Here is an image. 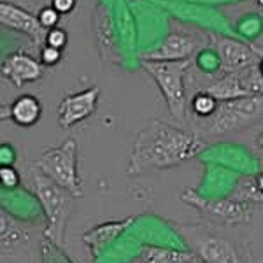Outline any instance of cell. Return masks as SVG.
Segmentation results:
<instances>
[{
	"label": "cell",
	"instance_id": "cell-11",
	"mask_svg": "<svg viewBox=\"0 0 263 263\" xmlns=\"http://www.w3.org/2000/svg\"><path fill=\"white\" fill-rule=\"evenodd\" d=\"M202 44L193 35L184 32H172L167 35L158 48L142 53L141 60L147 62H181L192 60L197 53H200Z\"/></svg>",
	"mask_w": 263,
	"mask_h": 263
},
{
	"label": "cell",
	"instance_id": "cell-24",
	"mask_svg": "<svg viewBox=\"0 0 263 263\" xmlns=\"http://www.w3.org/2000/svg\"><path fill=\"white\" fill-rule=\"evenodd\" d=\"M253 182H254V186H256L258 192H260V195L263 197V172L258 174V176H253Z\"/></svg>",
	"mask_w": 263,
	"mask_h": 263
},
{
	"label": "cell",
	"instance_id": "cell-15",
	"mask_svg": "<svg viewBox=\"0 0 263 263\" xmlns=\"http://www.w3.org/2000/svg\"><path fill=\"white\" fill-rule=\"evenodd\" d=\"M0 240H2V253L14 251L18 248H25L30 242V233L21 223L16 221L12 216L2 209V218H0Z\"/></svg>",
	"mask_w": 263,
	"mask_h": 263
},
{
	"label": "cell",
	"instance_id": "cell-7",
	"mask_svg": "<svg viewBox=\"0 0 263 263\" xmlns=\"http://www.w3.org/2000/svg\"><path fill=\"white\" fill-rule=\"evenodd\" d=\"M181 232L203 263H242V258L239 256L233 244L218 233L209 232L198 224H184Z\"/></svg>",
	"mask_w": 263,
	"mask_h": 263
},
{
	"label": "cell",
	"instance_id": "cell-2",
	"mask_svg": "<svg viewBox=\"0 0 263 263\" xmlns=\"http://www.w3.org/2000/svg\"><path fill=\"white\" fill-rule=\"evenodd\" d=\"M28 184L35 193L37 200L44 209L46 216V230L44 237L53 240L54 244L62 246L65 239V227L69 221V214L72 209V198H76L70 192L62 188L48 176H44L35 165L28 167Z\"/></svg>",
	"mask_w": 263,
	"mask_h": 263
},
{
	"label": "cell",
	"instance_id": "cell-16",
	"mask_svg": "<svg viewBox=\"0 0 263 263\" xmlns=\"http://www.w3.org/2000/svg\"><path fill=\"white\" fill-rule=\"evenodd\" d=\"M142 263H197V253L181 249L162 248V246L144 244L141 253Z\"/></svg>",
	"mask_w": 263,
	"mask_h": 263
},
{
	"label": "cell",
	"instance_id": "cell-5",
	"mask_svg": "<svg viewBox=\"0 0 263 263\" xmlns=\"http://www.w3.org/2000/svg\"><path fill=\"white\" fill-rule=\"evenodd\" d=\"M78 141L69 137L60 146L42 151L39 158L33 162L44 176L70 192L76 198L83 197V179L78 171Z\"/></svg>",
	"mask_w": 263,
	"mask_h": 263
},
{
	"label": "cell",
	"instance_id": "cell-22",
	"mask_svg": "<svg viewBox=\"0 0 263 263\" xmlns=\"http://www.w3.org/2000/svg\"><path fill=\"white\" fill-rule=\"evenodd\" d=\"M16 151L9 144H2L0 147V165H14Z\"/></svg>",
	"mask_w": 263,
	"mask_h": 263
},
{
	"label": "cell",
	"instance_id": "cell-19",
	"mask_svg": "<svg viewBox=\"0 0 263 263\" xmlns=\"http://www.w3.org/2000/svg\"><path fill=\"white\" fill-rule=\"evenodd\" d=\"M69 42V33H67L63 28L57 27V28H51L46 33V42L44 46H51V48H57V49H63Z\"/></svg>",
	"mask_w": 263,
	"mask_h": 263
},
{
	"label": "cell",
	"instance_id": "cell-18",
	"mask_svg": "<svg viewBox=\"0 0 263 263\" xmlns=\"http://www.w3.org/2000/svg\"><path fill=\"white\" fill-rule=\"evenodd\" d=\"M21 184V176L14 165H0V186L4 192H12Z\"/></svg>",
	"mask_w": 263,
	"mask_h": 263
},
{
	"label": "cell",
	"instance_id": "cell-9",
	"mask_svg": "<svg viewBox=\"0 0 263 263\" xmlns=\"http://www.w3.org/2000/svg\"><path fill=\"white\" fill-rule=\"evenodd\" d=\"M100 88L90 86L83 91L65 95L58 105V123L62 128H72L91 116L99 109Z\"/></svg>",
	"mask_w": 263,
	"mask_h": 263
},
{
	"label": "cell",
	"instance_id": "cell-4",
	"mask_svg": "<svg viewBox=\"0 0 263 263\" xmlns=\"http://www.w3.org/2000/svg\"><path fill=\"white\" fill-rule=\"evenodd\" d=\"M195 63L192 60L181 62H147L141 60L144 70L155 79L160 93L163 95V100L167 104V109L172 118L184 120L186 109H188V93H186V78L188 72Z\"/></svg>",
	"mask_w": 263,
	"mask_h": 263
},
{
	"label": "cell",
	"instance_id": "cell-8",
	"mask_svg": "<svg viewBox=\"0 0 263 263\" xmlns=\"http://www.w3.org/2000/svg\"><path fill=\"white\" fill-rule=\"evenodd\" d=\"M211 48L219 57L221 74L244 70L251 65H256L263 58V46H249L242 41L232 39V37L214 35L211 33Z\"/></svg>",
	"mask_w": 263,
	"mask_h": 263
},
{
	"label": "cell",
	"instance_id": "cell-3",
	"mask_svg": "<svg viewBox=\"0 0 263 263\" xmlns=\"http://www.w3.org/2000/svg\"><path fill=\"white\" fill-rule=\"evenodd\" d=\"M263 120V95L219 102L218 109L207 120H195L193 132L200 137H219L235 130H242Z\"/></svg>",
	"mask_w": 263,
	"mask_h": 263
},
{
	"label": "cell",
	"instance_id": "cell-23",
	"mask_svg": "<svg viewBox=\"0 0 263 263\" xmlns=\"http://www.w3.org/2000/svg\"><path fill=\"white\" fill-rule=\"evenodd\" d=\"M51 6L60 12V14H69V12L74 11L76 0H51Z\"/></svg>",
	"mask_w": 263,
	"mask_h": 263
},
{
	"label": "cell",
	"instance_id": "cell-17",
	"mask_svg": "<svg viewBox=\"0 0 263 263\" xmlns=\"http://www.w3.org/2000/svg\"><path fill=\"white\" fill-rule=\"evenodd\" d=\"M218 105L219 102L203 90H198L192 97V100H190V107H192L195 120H207V118H211L216 112Z\"/></svg>",
	"mask_w": 263,
	"mask_h": 263
},
{
	"label": "cell",
	"instance_id": "cell-1",
	"mask_svg": "<svg viewBox=\"0 0 263 263\" xmlns=\"http://www.w3.org/2000/svg\"><path fill=\"white\" fill-rule=\"evenodd\" d=\"M205 139L193 130L181 128L163 120H153L135 137L126 167L128 176L163 171L188 162L205 149Z\"/></svg>",
	"mask_w": 263,
	"mask_h": 263
},
{
	"label": "cell",
	"instance_id": "cell-6",
	"mask_svg": "<svg viewBox=\"0 0 263 263\" xmlns=\"http://www.w3.org/2000/svg\"><path fill=\"white\" fill-rule=\"evenodd\" d=\"M181 198L193 209L218 224H244L251 221L253 207L251 203L239 202L235 198L227 200H205L195 190L186 188L182 192Z\"/></svg>",
	"mask_w": 263,
	"mask_h": 263
},
{
	"label": "cell",
	"instance_id": "cell-21",
	"mask_svg": "<svg viewBox=\"0 0 263 263\" xmlns=\"http://www.w3.org/2000/svg\"><path fill=\"white\" fill-rule=\"evenodd\" d=\"M39 60L44 67H53L62 60V51L51 46H42L39 49Z\"/></svg>",
	"mask_w": 263,
	"mask_h": 263
},
{
	"label": "cell",
	"instance_id": "cell-20",
	"mask_svg": "<svg viewBox=\"0 0 263 263\" xmlns=\"http://www.w3.org/2000/svg\"><path fill=\"white\" fill-rule=\"evenodd\" d=\"M60 12L54 9L53 6H48V7H42L39 11V14H37V18H39L41 25L46 28V30H51V28H57L58 21H60Z\"/></svg>",
	"mask_w": 263,
	"mask_h": 263
},
{
	"label": "cell",
	"instance_id": "cell-26",
	"mask_svg": "<svg viewBox=\"0 0 263 263\" xmlns=\"http://www.w3.org/2000/svg\"><path fill=\"white\" fill-rule=\"evenodd\" d=\"M256 4H258V6H261V7H263V0H256Z\"/></svg>",
	"mask_w": 263,
	"mask_h": 263
},
{
	"label": "cell",
	"instance_id": "cell-13",
	"mask_svg": "<svg viewBox=\"0 0 263 263\" xmlns=\"http://www.w3.org/2000/svg\"><path fill=\"white\" fill-rule=\"evenodd\" d=\"M135 219H137L135 216H128V218L120 219V221H105L102 224H97V227L90 228L84 233L83 242L90 248L91 256L97 258L105 248H109V244H112L118 237L128 230Z\"/></svg>",
	"mask_w": 263,
	"mask_h": 263
},
{
	"label": "cell",
	"instance_id": "cell-10",
	"mask_svg": "<svg viewBox=\"0 0 263 263\" xmlns=\"http://www.w3.org/2000/svg\"><path fill=\"white\" fill-rule=\"evenodd\" d=\"M0 23L4 27L11 28V30L27 35L32 41V44L37 46L39 49L44 46L48 30L42 27L37 16H33L32 12L20 7L18 4L9 2V0L0 2Z\"/></svg>",
	"mask_w": 263,
	"mask_h": 263
},
{
	"label": "cell",
	"instance_id": "cell-25",
	"mask_svg": "<svg viewBox=\"0 0 263 263\" xmlns=\"http://www.w3.org/2000/svg\"><path fill=\"white\" fill-rule=\"evenodd\" d=\"M256 146H258V147H263V132L256 137Z\"/></svg>",
	"mask_w": 263,
	"mask_h": 263
},
{
	"label": "cell",
	"instance_id": "cell-14",
	"mask_svg": "<svg viewBox=\"0 0 263 263\" xmlns=\"http://www.w3.org/2000/svg\"><path fill=\"white\" fill-rule=\"evenodd\" d=\"M42 118V104L35 95L25 93L14 99L9 105H2V120H11L18 126L28 128L39 123Z\"/></svg>",
	"mask_w": 263,
	"mask_h": 263
},
{
	"label": "cell",
	"instance_id": "cell-12",
	"mask_svg": "<svg viewBox=\"0 0 263 263\" xmlns=\"http://www.w3.org/2000/svg\"><path fill=\"white\" fill-rule=\"evenodd\" d=\"M44 76V65L25 51H14L2 62V78L12 86L21 88L27 83L41 81Z\"/></svg>",
	"mask_w": 263,
	"mask_h": 263
}]
</instances>
